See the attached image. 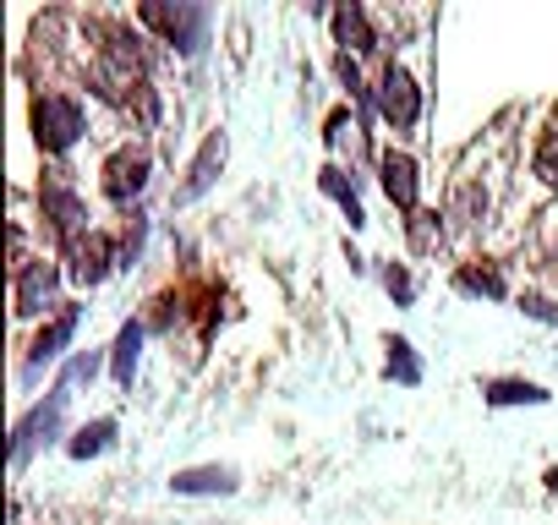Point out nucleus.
<instances>
[{"mask_svg": "<svg viewBox=\"0 0 558 525\" xmlns=\"http://www.w3.org/2000/svg\"><path fill=\"white\" fill-rule=\"evenodd\" d=\"M77 307H61L45 329H39V340H34V351H28V367H45V362H56L66 345H72V334H77Z\"/></svg>", "mask_w": 558, "mask_h": 525, "instance_id": "nucleus-13", "label": "nucleus"}, {"mask_svg": "<svg viewBox=\"0 0 558 525\" xmlns=\"http://www.w3.org/2000/svg\"><path fill=\"white\" fill-rule=\"evenodd\" d=\"M170 487L181 498H225V492H235V471L230 465H192V471H175Z\"/></svg>", "mask_w": 558, "mask_h": 525, "instance_id": "nucleus-11", "label": "nucleus"}, {"mask_svg": "<svg viewBox=\"0 0 558 525\" xmlns=\"http://www.w3.org/2000/svg\"><path fill=\"white\" fill-rule=\"evenodd\" d=\"M66 400H72V389H61V383H56V389H50V400H45V405H34V411L17 422V443H12V460H17V465H28V454H34L39 443H50V438H56Z\"/></svg>", "mask_w": 558, "mask_h": 525, "instance_id": "nucleus-5", "label": "nucleus"}, {"mask_svg": "<svg viewBox=\"0 0 558 525\" xmlns=\"http://www.w3.org/2000/svg\"><path fill=\"white\" fill-rule=\"evenodd\" d=\"M482 213H487V192L482 186H460V197L449 203V219L454 224H476Z\"/></svg>", "mask_w": 558, "mask_h": 525, "instance_id": "nucleus-20", "label": "nucleus"}, {"mask_svg": "<svg viewBox=\"0 0 558 525\" xmlns=\"http://www.w3.org/2000/svg\"><path fill=\"white\" fill-rule=\"evenodd\" d=\"M378 181H384V197H389L395 208L416 213V197H422V170H416V159H411V154L389 148V154L378 159Z\"/></svg>", "mask_w": 558, "mask_h": 525, "instance_id": "nucleus-8", "label": "nucleus"}, {"mask_svg": "<svg viewBox=\"0 0 558 525\" xmlns=\"http://www.w3.org/2000/svg\"><path fill=\"white\" fill-rule=\"evenodd\" d=\"M335 72H340V83H345L356 99L367 94V88H362V66H356V56H335Z\"/></svg>", "mask_w": 558, "mask_h": 525, "instance_id": "nucleus-24", "label": "nucleus"}, {"mask_svg": "<svg viewBox=\"0 0 558 525\" xmlns=\"http://www.w3.org/2000/svg\"><path fill=\"white\" fill-rule=\"evenodd\" d=\"M460 291H471V296H504V274L498 269H476V262H465L460 269Z\"/></svg>", "mask_w": 558, "mask_h": 525, "instance_id": "nucleus-19", "label": "nucleus"}, {"mask_svg": "<svg viewBox=\"0 0 558 525\" xmlns=\"http://www.w3.org/2000/svg\"><path fill=\"white\" fill-rule=\"evenodd\" d=\"M110 438H116V422H110V416H99V422H83V427L72 432V443H66V454H72V460H88V454H105V449H110Z\"/></svg>", "mask_w": 558, "mask_h": 525, "instance_id": "nucleus-17", "label": "nucleus"}, {"mask_svg": "<svg viewBox=\"0 0 558 525\" xmlns=\"http://www.w3.org/2000/svg\"><path fill=\"white\" fill-rule=\"evenodd\" d=\"M329 23H335V45H340V56H351V50H356V56H373V50H378V34H373V23H367L362 7H340Z\"/></svg>", "mask_w": 558, "mask_h": 525, "instance_id": "nucleus-12", "label": "nucleus"}, {"mask_svg": "<svg viewBox=\"0 0 558 525\" xmlns=\"http://www.w3.org/2000/svg\"><path fill=\"white\" fill-rule=\"evenodd\" d=\"M137 17L165 39L175 45L181 56H197L208 45V7H192V0H175V7H165V0H143Z\"/></svg>", "mask_w": 558, "mask_h": 525, "instance_id": "nucleus-1", "label": "nucleus"}, {"mask_svg": "<svg viewBox=\"0 0 558 525\" xmlns=\"http://www.w3.org/2000/svg\"><path fill=\"white\" fill-rule=\"evenodd\" d=\"M99 186H105L110 203H132V197L148 186V148H132V143L116 148V154L105 159V181H99Z\"/></svg>", "mask_w": 558, "mask_h": 525, "instance_id": "nucleus-7", "label": "nucleus"}, {"mask_svg": "<svg viewBox=\"0 0 558 525\" xmlns=\"http://www.w3.org/2000/svg\"><path fill=\"white\" fill-rule=\"evenodd\" d=\"M137 356H143V323H121V334H116V351H110V373H116V383H121V389H132Z\"/></svg>", "mask_w": 558, "mask_h": 525, "instance_id": "nucleus-14", "label": "nucleus"}, {"mask_svg": "<svg viewBox=\"0 0 558 525\" xmlns=\"http://www.w3.org/2000/svg\"><path fill=\"white\" fill-rule=\"evenodd\" d=\"M83 132H88V110H83V99L56 94V88L34 99V143H39L45 154H66Z\"/></svg>", "mask_w": 558, "mask_h": 525, "instance_id": "nucleus-2", "label": "nucleus"}, {"mask_svg": "<svg viewBox=\"0 0 558 525\" xmlns=\"http://www.w3.org/2000/svg\"><path fill=\"white\" fill-rule=\"evenodd\" d=\"M373 105H378V115H384L395 132H411V126H416V115H422V88H416V77H411L400 61H389V66L378 72Z\"/></svg>", "mask_w": 558, "mask_h": 525, "instance_id": "nucleus-3", "label": "nucleus"}, {"mask_svg": "<svg viewBox=\"0 0 558 525\" xmlns=\"http://www.w3.org/2000/svg\"><path fill=\"white\" fill-rule=\"evenodd\" d=\"M121 262V252H116V241L105 235V230H83V235H72L66 241V274L77 280V285H105V274Z\"/></svg>", "mask_w": 558, "mask_h": 525, "instance_id": "nucleus-4", "label": "nucleus"}, {"mask_svg": "<svg viewBox=\"0 0 558 525\" xmlns=\"http://www.w3.org/2000/svg\"><path fill=\"white\" fill-rule=\"evenodd\" d=\"M482 394H487V405H498V411H504V405H547V389H542V383H525V378H493Z\"/></svg>", "mask_w": 558, "mask_h": 525, "instance_id": "nucleus-15", "label": "nucleus"}, {"mask_svg": "<svg viewBox=\"0 0 558 525\" xmlns=\"http://www.w3.org/2000/svg\"><path fill=\"white\" fill-rule=\"evenodd\" d=\"M219 170H225V132H208V137H203V148H197V159H192V170H186V186L175 192V203L203 197V192L219 181Z\"/></svg>", "mask_w": 558, "mask_h": 525, "instance_id": "nucleus-10", "label": "nucleus"}, {"mask_svg": "<svg viewBox=\"0 0 558 525\" xmlns=\"http://www.w3.org/2000/svg\"><path fill=\"white\" fill-rule=\"evenodd\" d=\"M56 291H61V269L50 257H34V262H17V313L23 318H39L56 307Z\"/></svg>", "mask_w": 558, "mask_h": 525, "instance_id": "nucleus-6", "label": "nucleus"}, {"mask_svg": "<svg viewBox=\"0 0 558 525\" xmlns=\"http://www.w3.org/2000/svg\"><path fill=\"white\" fill-rule=\"evenodd\" d=\"M384 285H389V296H395L400 307H411L416 285H411V274H405V269H395V262H389V269H384Z\"/></svg>", "mask_w": 558, "mask_h": 525, "instance_id": "nucleus-23", "label": "nucleus"}, {"mask_svg": "<svg viewBox=\"0 0 558 525\" xmlns=\"http://www.w3.org/2000/svg\"><path fill=\"white\" fill-rule=\"evenodd\" d=\"M531 164H536V175H542L547 186H558V126H547V132H542V143H536Z\"/></svg>", "mask_w": 558, "mask_h": 525, "instance_id": "nucleus-21", "label": "nucleus"}, {"mask_svg": "<svg viewBox=\"0 0 558 525\" xmlns=\"http://www.w3.org/2000/svg\"><path fill=\"white\" fill-rule=\"evenodd\" d=\"M389 378L395 383H422V362H416L411 340H389Z\"/></svg>", "mask_w": 558, "mask_h": 525, "instance_id": "nucleus-18", "label": "nucleus"}, {"mask_svg": "<svg viewBox=\"0 0 558 525\" xmlns=\"http://www.w3.org/2000/svg\"><path fill=\"white\" fill-rule=\"evenodd\" d=\"M520 313H525V318H542V323H558V307H553V302H542V296H525V302H520Z\"/></svg>", "mask_w": 558, "mask_h": 525, "instance_id": "nucleus-25", "label": "nucleus"}, {"mask_svg": "<svg viewBox=\"0 0 558 525\" xmlns=\"http://www.w3.org/2000/svg\"><path fill=\"white\" fill-rule=\"evenodd\" d=\"M411 246L416 252H433L438 246V213H422V208L411 213Z\"/></svg>", "mask_w": 558, "mask_h": 525, "instance_id": "nucleus-22", "label": "nucleus"}, {"mask_svg": "<svg viewBox=\"0 0 558 525\" xmlns=\"http://www.w3.org/2000/svg\"><path fill=\"white\" fill-rule=\"evenodd\" d=\"M39 203H45V219L72 241V235H83V224H88V208H83V197L66 186V181H45L39 186Z\"/></svg>", "mask_w": 558, "mask_h": 525, "instance_id": "nucleus-9", "label": "nucleus"}, {"mask_svg": "<svg viewBox=\"0 0 558 525\" xmlns=\"http://www.w3.org/2000/svg\"><path fill=\"white\" fill-rule=\"evenodd\" d=\"M547 487H553V492H558V465H553V471H547Z\"/></svg>", "mask_w": 558, "mask_h": 525, "instance_id": "nucleus-26", "label": "nucleus"}, {"mask_svg": "<svg viewBox=\"0 0 558 525\" xmlns=\"http://www.w3.org/2000/svg\"><path fill=\"white\" fill-rule=\"evenodd\" d=\"M318 186H324V192H329V197H335V203L345 208V219H351V230H362V224H367V213H362V197H356V186L345 181V170H335V164H324V170H318Z\"/></svg>", "mask_w": 558, "mask_h": 525, "instance_id": "nucleus-16", "label": "nucleus"}]
</instances>
